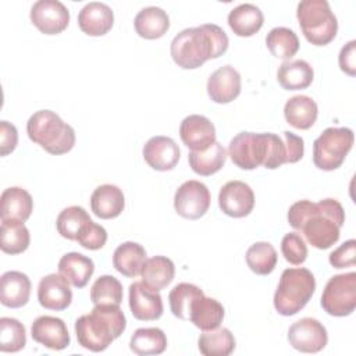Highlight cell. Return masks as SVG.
<instances>
[{
  "mask_svg": "<svg viewBox=\"0 0 356 356\" xmlns=\"http://www.w3.org/2000/svg\"><path fill=\"white\" fill-rule=\"evenodd\" d=\"M288 222L293 229L302 231L312 246L324 250L338 242L345 210L337 199L327 197L317 203L303 199L289 207Z\"/></svg>",
  "mask_w": 356,
  "mask_h": 356,
  "instance_id": "obj_1",
  "label": "cell"
},
{
  "mask_svg": "<svg viewBox=\"0 0 356 356\" xmlns=\"http://www.w3.org/2000/svg\"><path fill=\"white\" fill-rule=\"evenodd\" d=\"M228 36L216 24L186 28L171 40L170 53L174 63L184 70H193L210 58L222 56L228 49Z\"/></svg>",
  "mask_w": 356,
  "mask_h": 356,
  "instance_id": "obj_2",
  "label": "cell"
},
{
  "mask_svg": "<svg viewBox=\"0 0 356 356\" xmlns=\"http://www.w3.org/2000/svg\"><path fill=\"white\" fill-rule=\"evenodd\" d=\"M228 156L242 170H254L264 165L275 170L286 163L285 142L273 132H239L228 145Z\"/></svg>",
  "mask_w": 356,
  "mask_h": 356,
  "instance_id": "obj_3",
  "label": "cell"
},
{
  "mask_svg": "<svg viewBox=\"0 0 356 356\" xmlns=\"http://www.w3.org/2000/svg\"><path fill=\"white\" fill-rule=\"evenodd\" d=\"M127 320L120 305H95L89 314L75 321L78 343L92 352L106 350L125 330Z\"/></svg>",
  "mask_w": 356,
  "mask_h": 356,
  "instance_id": "obj_4",
  "label": "cell"
},
{
  "mask_svg": "<svg viewBox=\"0 0 356 356\" xmlns=\"http://www.w3.org/2000/svg\"><path fill=\"white\" fill-rule=\"evenodd\" d=\"M26 134L33 143L54 156L68 153L75 145L74 128L51 110L33 113L26 122Z\"/></svg>",
  "mask_w": 356,
  "mask_h": 356,
  "instance_id": "obj_5",
  "label": "cell"
},
{
  "mask_svg": "<svg viewBox=\"0 0 356 356\" xmlns=\"http://www.w3.org/2000/svg\"><path fill=\"white\" fill-rule=\"evenodd\" d=\"M316 291V280L305 267L286 268L280 277L274 293V307L281 316H293L312 299Z\"/></svg>",
  "mask_w": 356,
  "mask_h": 356,
  "instance_id": "obj_6",
  "label": "cell"
},
{
  "mask_svg": "<svg viewBox=\"0 0 356 356\" xmlns=\"http://www.w3.org/2000/svg\"><path fill=\"white\" fill-rule=\"evenodd\" d=\"M296 17L305 38L314 46H325L337 36L338 19L327 0L300 1Z\"/></svg>",
  "mask_w": 356,
  "mask_h": 356,
  "instance_id": "obj_7",
  "label": "cell"
},
{
  "mask_svg": "<svg viewBox=\"0 0 356 356\" xmlns=\"http://www.w3.org/2000/svg\"><path fill=\"white\" fill-rule=\"evenodd\" d=\"M355 135L348 127L325 128L313 142V163L323 171H334L342 165L353 146Z\"/></svg>",
  "mask_w": 356,
  "mask_h": 356,
  "instance_id": "obj_8",
  "label": "cell"
},
{
  "mask_svg": "<svg viewBox=\"0 0 356 356\" xmlns=\"http://www.w3.org/2000/svg\"><path fill=\"white\" fill-rule=\"evenodd\" d=\"M321 307L330 316L345 317L356 309V273L337 274L328 280L321 295Z\"/></svg>",
  "mask_w": 356,
  "mask_h": 356,
  "instance_id": "obj_9",
  "label": "cell"
},
{
  "mask_svg": "<svg viewBox=\"0 0 356 356\" xmlns=\"http://www.w3.org/2000/svg\"><path fill=\"white\" fill-rule=\"evenodd\" d=\"M210 199V191L203 182L189 179L175 191L174 209L184 218L197 220L209 210Z\"/></svg>",
  "mask_w": 356,
  "mask_h": 356,
  "instance_id": "obj_10",
  "label": "cell"
},
{
  "mask_svg": "<svg viewBox=\"0 0 356 356\" xmlns=\"http://www.w3.org/2000/svg\"><path fill=\"white\" fill-rule=\"evenodd\" d=\"M288 341L291 346L299 352L317 353L325 348L328 334L318 320L303 317L289 327Z\"/></svg>",
  "mask_w": 356,
  "mask_h": 356,
  "instance_id": "obj_11",
  "label": "cell"
},
{
  "mask_svg": "<svg viewBox=\"0 0 356 356\" xmlns=\"http://www.w3.org/2000/svg\"><path fill=\"white\" fill-rule=\"evenodd\" d=\"M29 17L44 35H57L70 24V11L58 0H38L32 6Z\"/></svg>",
  "mask_w": 356,
  "mask_h": 356,
  "instance_id": "obj_12",
  "label": "cell"
},
{
  "mask_svg": "<svg viewBox=\"0 0 356 356\" xmlns=\"http://www.w3.org/2000/svg\"><path fill=\"white\" fill-rule=\"evenodd\" d=\"M218 206L221 211L234 218H242L250 214L254 207L253 189L242 181H228L218 193Z\"/></svg>",
  "mask_w": 356,
  "mask_h": 356,
  "instance_id": "obj_13",
  "label": "cell"
},
{
  "mask_svg": "<svg viewBox=\"0 0 356 356\" xmlns=\"http://www.w3.org/2000/svg\"><path fill=\"white\" fill-rule=\"evenodd\" d=\"M129 309L136 320H157L164 310L161 295L159 291L147 286L143 281H136L129 285Z\"/></svg>",
  "mask_w": 356,
  "mask_h": 356,
  "instance_id": "obj_14",
  "label": "cell"
},
{
  "mask_svg": "<svg viewBox=\"0 0 356 356\" xmlns=\"http://www.w3.org/2000/svg\"><path fill=\"white\" fill-rule=\"evenodd\" d=\"M179 136L191 152H203L216 142V128L207 117L191 114L182 120Z\"/></svg>",
  "mask_w": 356,
  "mask_h": 356,
  "instance_id": "obj_15",
  "label": "cell"
},
{
  "mask_svg": "<svg viewBox=\"0 0 356 356\" xmlns=\"http://www.w3.org/2000/svg\"><path fill=\"white\" fill-rule=\"evenodd\" d=\"M145 161L156 171L172 170L179 161V147L170 136H152L143 146Z\"/></svg>",
  "mask_w": 356,
  "mask_h": 356,
  "instance_id": "obj_16",
  "label": "cell"
},
{
  "mask_svg": "<svg viewBox=\"0 0 356 356\" xmlns=\"http://www.w3.org/2000/svg\"><path fill=\"white\" fill-rule=\"evenodd\" d=\"M38 300L44 309L65 310L72 302L70 282L60 273L44 275L38 285Z\"/></svg>",
  "mask_w": 356,
  "mask_h": 356,
  "instance_id": "obj_17",
  "label": "cell"
},
{
  "mask_svg": "<svg viewBox=\"0 0 356 356\" xmlns=\"http://www.w3.org/2000/svg\"><path fill=\"white\" fill-rule=\"evenodd\" d=\"M31 335L38 343L53 349L63 350L70 345V334L65 323L53 316L38 317L31 327Z\"/></svg>",
  "mask_w": 356,
  "mask_h": 356,
  "instance_id": "obj_18",
  "label": "cell"
},
{
  "mask_svg": "<svg viewBox=\"0 0 356 356\" xmlns=\"http://www.w3.org/2000/svg\"><path fill=\"white\" fill-rule=\"evenodd\" d=\"M241 93V74L229 64L217 68L207 81V95L218 104L235 100Z\"/></svg>",
  "mask_w": 356,
  "mask_h": 356,
  "instance_id": "obj_19",
  "label": "cell"
},
{
  "mask_svg": "<svg viewBox=\"0 0 356 356\" xmlns=\"http://www.w3.org/2000/svg\"><path fill=\"white\" fill-rule=\"evenodd\" d=\"M114 24V13L110 6L100 1L85 4L78 14V25L81 31L89 36L106 35Z\"/></svg>",
  "mask_w": 356,
  "mask_h": 356,
  "instance_id": "obj_20",
  "label": "cell"
},
{
  "mask_svg": "<svg viewBox=\"0 0 356 356\" xmlns=\"http://www.w3.org/2000/svg\"><path fill=\"white\" fill-rule=\"evenodd\" d=\"M31 280L21 271H6L0 278V302L6 307L18 309L28 303Z\"/></svg>",
  "mask_w": 356,
  "mask_h": 356,
  "instance_id": "obj_21",
  "label": "cell"
},
{
  "mask_svg": "<svg viewBox=\"0 0 356 356\" xmlns=\"http://www.w3.org/2000/svg\"><path fill=\"white\" fill-rule=\"evenodd\" d=\"M90 207L96 217L110 220L118 217L125 207V197L117 185L104 184L97 186L90 196Z\"/></svg>",
  "mask_w": 356,
  "mask_h": 356,
  "instance_id": "obj_22",
  "label": "cell"
},
{
  "mask_svg": "<svg viewBox=\"0 0 356 356\" xmlns=\"http://www.w3.org/2000/svg\"><path fill=\"white\" fill-rule=\"evenodd\" d=\"M33 210V200L28 191L19 186H11L3 191L0 196V217L1 221L25 222Z\"/></svg>",
  "mask_w": 356,
  "mask_h": 356,
  "instance_id": "obj_23",
  "label": "cell"
},
{
  "mask_svg": "<svg viewBox=\"0 0 356 356\" xmlns=\"http://www.w3.org/2000/svg\"><path fill=\"white\" fill-rule=\"evenodd\" d=\"M58 273L75 288H83L95 273V263L90 257L70 252L58 261Z\"/></svg>",
  "mask_w": 356,
  "mask_h": 356,
  "instance_id": "obj_24",
  "label": "cell"
},
{
  "mask_svg": "<svg viewBox=\"0 0 356 356\" xmlns=\"http://www.w3.org/2000/svg\"><path fill=\"white\" fill-rule=\"evenodd\" d=\"M318 115L317 103L307 95H296L286 100L284 117L289 125L296 129H309Z\"/></svg>",
  "mask_w": 356,
  "mask_h": 356,
  "instance_id": "obj_25",
  "label": "cell"
},
{
  "mask_svg": "<svg viewBox=\"0 0 356 356\" xmlns=\"http://www.w3.org/2000/svg\"><path fill=\"white\" fill-rule=\"evenodd\" d=\"M264 22L261 10L252 4L243 3L232 8L228 14V25L236 36L248 38L260 31Z\"/></svg>",
  "mask_w": 356,
  "mask_h": 356,
  "instance_id": "obj_26",
  "label": "cell"
},
{
  "mask_svg": "<svg viewBox=\"0 0 356 356\" xmlns=\"http://www.w3.org/2000/svg\"><path fill=\"white\" fill-rule=\"evenodd\" d=\"M224 306L214 298L204 295L196 298L191 306L189 321L202 331H210L222 323Z\"/></svg>",
  "mask_w": 356,
  "mask_h": 356,
  "instance_id": "obj_27",
  "label": "cell"
},
{
  "mask_svg": "<svg viewBox=\"0 0 356 356\" xmlns=\"http://www.w3.org/2000/svg\"><path fill=\"white\" fill-rule=\"evenodd\" d=\"M134 26L136 33L145 39H159L170 28L168 14L156 6H149L142 8L135 19Z\"/></svg>",
  "mask_w": 356,
  "mask_h": 356,
  "instance_id": "obj_28",
  "label": "cell"
},
{
  "mask_svg": "<svg viewBox=\"0 0 356 356\" xmlns=\"http://www.w3.org/2000/svg\"><path fill=\"white\" fill-rule=\"evenodd\" d=\"M313 67L305 60L284 61L277 71V81L285 90L306 89L313 82Z\"/></svg>",
  "mask_w": 356,
  "mask_h": 356,
  "instance_id": "obj_29",
  "label": "cell"
},
{
  "mask_svg": "<svg viewBox=\"0 0 356 356\" xmlns=\"http://www.w3.org/2000/svg\"><path fill=\"white\" fill-rule=\"evenodd\" d=\"M145 261L146 250L142 245L136 242H124L120 246H117V249L113 253L114 268L128 278L139 275Z\"/></svg>",
  "mask_w": 356,
  "mask_h": 356,
  "instance_id": "obj_30",
  "label": "cell"
},
{
  "mask_svg": "<svg viewBox=\"0 0 356 356\" xmlns=\"http://www.w3.org/2000/svg\"><path fill=\"white\" fill-rule=\"evenodd\" d=\"M174 275L175 266L172 260L165 256H153L146 259L140 270L142 281L156 291L165 288L174 280Z\"/></svg>",
  "mask_w": 356,
  "mask_h": 356,
  "instance_id": "obj_31",
  "label": "cell"
},
{
  "mask_svg": "<svg viewBox=\"0 0 356 356\" xmlns=\"http://www.w3.org/2000/svg\"><path fill=\"white\" fill-rule=\"evenodd\" d=\"M227 160V150L217 140L203 152H191L188 154V161L193 172L209 177L220 171Z\"/></svg>",
  "mask_w": 356,
  "mask_h": 356,
  "instance_id": "obj_32",
  "label": "cell"
},
{
  "mask_svg": "<svg viewBox=\"0 0 356 356\" xmlns=\"http://www.w3.org/2000/svg\"><path fill=\"white\" fill-rule=\"evenodd\" d=\"M167 348V337L161 328H138L129 341V349L139 356L160 355Z\"/></svg>",
  "mask_w": 356,
  "mask_h": 356,
  "instance_id": "obj_33",
  "label": "cell"
},
{
  "mask_svg": "<svg viewBox=\"0 0 356 356\" xmlns=\"http://www.w3.org/2000/svg\"><path fill=\"white\" fill-rule=\"evenodd\" d=\"M197 346L204 356H228L235 349V338L228 328H214L200 334Z\"/></svg>",
  "mask_w": 356,
  "mask_h": 356,
  "instance_id": "obj_34",
  "label": "cell"
},
{
  "mask_svg": "<svg viewBox=\"0 0 356 356\" xmlns=\"http://www.w3.org/2000/svg\"><path fill=\"white\" fill-rule=\"evenodd\" d=\"M31 235L21 221L4 220L0 227V248L7 254H19L29 246Z\"/></svg>",
  "mask_w": 356,
  "mask_h": 356,
  "instance_id": "obj_35",
  "label": "cell"
},
{
  "mask_svg": "<svg viewBox=\"0 0 356 356\" xmlns=\"http://www.w3.org/2000/svg\"><path fill=\"white\" fill-rule=\"evenodd\" d=\"M266 44L274 57L285 61L291 60L299 50L298 35L285 26L273 28L266 36Z\"/></svg>",
  "mask_w": 356,
  "mask_h": 356,
  "instance_id": "obj_36",
  "label": "cell"
},
{
  "mask_svg": "<svg viewBox=\"0 0 356 356\" xmlns=\"http://www.w3.org/2000/svg\"><path fill=\"white\" fill-rule=\"evenodd\" d=\"M92 221L88 211L81 206H70L60 211L56 220V228L58 234L70 241H76L82 229Z\"/></svg>",
  "mask_w": 356,
  "mask_h": 356,
  "instance_id": "obj_37",
  "label": "cell"
},
{
  "mask_svg": "<svg viewBox=\"0 0 356 356\" xmlns=\"http://www.w3.org/2000/svg\"><path fill=\"white\" fill-rule=\"evenodd\" d=\"M204 295L203 291L189 282H179L168 293V303L171 313L181 318V320H189L191 314V306L193 300L199 296Z\"/></svg>",
  "mask_w": 356,
  "mask_h": 356,
  "instance_id": "obj_38",
  "label": "cell"
},
{
  "mask_svg": "<svg viewBox=\"0 0 356 356\" xmlns=\"http://www.w3.org/2000/svg\"><path fill=\"white\" fill-rule=\"evenodd\" d=\"M248 267L259 275H268L277 266V252L270 242H256L246 250Z\"/></svg>",
  "mask_w": 356,
  "mask_h": 356,
  "instance_id": "obj_39",
  "label": "cell"
},
{
  "mask_svg": "<svg viewBox=\"0 0 356 356\" xmlns=\"http://www.w3.org/2000/svg\"><path fill=\"white\" fill-rule=\"evenodd\" d=\"M26 345V332L22 323L13 317L0 318V350L19 352Z\"/></svg>",
  "mask_w": 356,
  "mask_h": 356,
  "instance_id": "obj_40",
  "label": "cell"
},
{
  "mask_svg": "<svg viewBox=\"0 0 356 356\" xmlns=\"http://www.w3.org/2000/svg\"><path fill=\"white\" fill-rule=\"evenodd\" d=\"M122 295V285L113 275H100L90 288L93 305H120Z\"/></svg>",
  "mask_w": 356,
  "mask_h": 356,
  "instance_id": "obj_41",
  "label": "cell"
},
{
  "mask_svg": "<svg viewBox=\"0 0 356 356\" xmlns=\"http://www.w3.org/2000/svg\"><path fill=\"white\" fill-rule=\"evenodd\" d=\"M281 252L284 259L293 266L302 264L307 257L306 242L298 232H289L284 235L281 241Z\"/></svg>",
  "mask_w": 356,
  "mask_h": 356,
  "instance_id": "obj_42",
  "label": "cell"
},
{
  "mask_svg": "<svg viewBox=\"0 0 356 356\" xmlns=\"http://www.w3.org/2000/svg\"><path fill=\"white\" fill-rule=\"evenodd\" d=\"M76 242L85 248V249H89V250H97L100 248H103L107 242V231L93 222V221H89L88 225L82 229V232L78 235L76 238Z\"/></svg>",
  "mask_w": 356,
  "mask_h": 356,
  "instance_id": "obj_43",
  "label": "cell"
},
{
  "mask_svg": "<svg viewBox=\"0 0 356 356\" xmlns=\"http://www.w3.org/2000/svg\"><path fill=\"white\" fill-rule=\"evenodd\" d=\"M355 256H356V241L349 239L338 246L334 252L330 253V264L334 268H345L355 266Z\"/></svg>",
  "mask_w": 356,
  "mask_h": 356,
  "instance_id": "obj_44",
  "label": "cell"
},
{
  "mask_svg": "<svg viewBox=\"0 0 356 356\" xmlns=\"http://www.w3.org/2000/svg\"><path fill=\"white\" fill-rule=\"evenodd\" d=\"M18 143V131L14 124L8 121L0 122V154L7 156L14 152Z\"/></svg>",
  "mask_w": 356,
  "mask_h": 356,
  "instance_id": "obj_45",
  "label": "cell"
},
{
  "mask_svg": "<svg viewBox=\"0 0 356 356\" xmlns=\"http://www.w3.org/2000/svg\"><path fill=\"white\" fill-rule=\"evenodd\" d=\"M284 138L286 147V163H298L305 153L303 139L291 131H284Z\"/></svg>",
  "mask_w": 356,
  "mask_h": 356,
  "instance_id": "obj_46",
  "label": "cell"
},
{
  "mask_svg": "<svg viewBox=\"0 0 356 356\" xmlns=\"http://www.w3.org/2000/svg\"><path fill=\"white\" fill-rule=\"evenodd\" d=\"M338 63H339V68L345 74L350 76L356 75V40H349L341 49L338 56Z\"/></svg>",
  "mask_w": 356,
  "mask_h": 356,
  "instance_id": "obj_47",
  "label": "cell"
}]
</instances>
